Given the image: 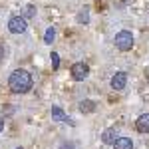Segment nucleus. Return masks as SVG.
I'll return each mask as SVG.
<instances>
[{"label": "nucleus", "mask_w": 149, "mask_h": 149, "mask_svg": "<svg viewBox=\"0 0 149 149\" xmlns=\"http://www.w3.org/2000/svg\"><path fill=\"white\" fill-rule=\"evenodd\" d=\"M32 74L28 70H14L8 78V88L12 93H28L32 90Z\"/></svg>", "instance_id": "f257e3e1"}, {"label": "nucleus", "mask_w": 149, "mask_h": 149, "mask_svg": "<svg viewBox=\"0 0 149 149\" xmlns=\"http://www.w3.org/2000/svg\"><path fill=\"white\" fill-rule=\"evenodd\" d=\"M113 44L119 52H129V50L133 48V34H131L129 30H121V32L115 34Z\"/></svg>", "instance_id": "f03ea898"}, {"label": "nucleus", "mask_w": 149, "mask_h": 149, "mask_svg": "<svg viewBox=\"0 0 149 149\" xmlns=\"http://www.w3.org/2000/svg\"><path fill=\"white\" fill-rule=\"evenodd\" d=\"M70 74L76 81H84L88 76H90V66L84 64V62H76L72 68H70Z\"/></svg>", "instance_id": "7ed1b4c3"}, {"label": "nucleus", "mask_w": 149, "mask_h": 149, "mask_svg": "<svg viewBox=\"0 0 149 149\" xmlns=\"http://www.w3.org/2000/svg\"><path fill=\"white\" fill-rule=\"evenodd\" d=\"M26 28H28V24H26V18H22V16H12L8 20V32L10 34H24Z\"/></svg>", "instance_id": "20e7f679"}, {"label": "nucleus", "mask_w": 149, "mask_h": 149, "mask_svg": "<svg viewBox=\"0 0 149 149\" xmlns=\"http://www.w3.org/2000/svg\"><path fill=\"white\" fill-rule=\"evenodd\" d=\"M109 86H111V90H115V92L125 90V86H127V74H125V72H115L113 76H111V80H109Z\"/></svg>", "instance_id": "39448f33"}, {"label": "nucleus", "mask_w": 149, "mask_h": 149, "mask_svg": "<svg viewBox=\"0 0 149 149\" xmlns=\"http://www.w3.org/2000/svg\"><path fill=\"white\" fill-rule=\"evenodd\" d=\"M52 119L58 121V123H70V125H74V121L68 117V113L60 107V105H52Z\"/></svg>", "instance_id": "423d86ee"}, {"label": "nucleus", "mask_w": 149, "mask_h": 149, "mask_svg": "<svg viewBox=\"0 0 149 149\" xmlns=\"http://www.w3.org/2000/svg\"><path fill=\"white\" fill-rule=\"evenodd\" d=\"M135 129L139 133H149V113H141L135 121Z\"/></svg>", "instance_id": "0eeeda50"}, {"label": "nucleus", "mask_w": 149, "mask_h": 149, "mask_svg": "<svg viewBox=\"0 0 149 149\" xmlns=\"http://www.w3.org/2000/svg\"><path fill=\"white\" fill-rule=\"evenodd\" d=\"M111 145H113V149H133V141L129 137H119L117 135V139H115Z\"/></svg>", "instance_id": "6e6552de"}, {"label": "nucleus", "mask_w": 149, "mask_h": 149, "mask_svg": "<svg viewBox=\"0 0 149 149\" xmlns=\"http://www.w3.org/2000/svg\"><path fill=\"white\" fill-rule=\"evenodd\" d=\"M115 139H117V131H115L113 127H109V129H105L102 133V141L105 143V145H111Z\"/></svg>", "instance_id": "1a4fd4ad"}, {"label": "nucleus", "mask_w": 149, "mask_h": 149, "mask_svg": "<svg viewBox=\"0 0 149 149\" xmlns=\"http://www.w3.org/2000/svg\"><path fill=\"white\" fill-rule=\"evenodd\" d=\"M80 111L81 113H93V111H95V102H93V100H81L80 102Z\"/></svg>", "instance_id": "9d476101"}, {"label": "nucleus", "mask_w": 149, "mask_h": 149, "mask_svg": "<svg viewBox=\"0 0 149 149\" xmlns=\"http://www.w3.org/2000/svg\"><path fill=\"white\" fill-rule=\"evenodd\" d=\"M78 22L80 24H88L90 22V8H88V6L80 10V14H78Z\"/></svg>", "instance_id": "9b49d317"}, {"label": "nucleus", "mask_w": 149, "mask_h": 149, "mask_svg": "<svg viewBox=\"0 0 149 149\" xmlns=\"http://www.w3.org/2000/svg\"><path fill=\"white\" fill-rule=\"evenodd\" d=\"M54 38H56V30H54V26H50L46 30V34H44V42H46V44H52Z\"/></svg>", "instance_id": "f8f14e48"}, {"label": "nucleus", "mask_w": 149, "mask_h": 149, "mask_svg": "<svg viewBox=\"0 0 149 149\" xmlns=\"http://www.w3.org/2000/svg\"><path fill=\"white\" fill-rule=\"evenodd\" d=\"M36 16V6L34 4H28L26 8H24V16L22 18H34Z\"/></svg>", "instance_id": "ddd939ff"}, {"label": "nucleus", "mask_w": 149, "mask_h": 149, "mask_svg": "<svg viewBox=\"0 0 149 149\" xmlns=\"http://www.w3.org/2000/svg\"><path fill=\"white\" fill-rule=\"evenodd\" d=\"M50 58H52V66H54V70H58V68H60V56H58L56 52H52Z\"/></svg>", "instance_id": "4468645a"}, {"label": "nucleus", "mask_w": 149, "mask_h": 149, "mask_svg": "<svg viewBox=\"0 0 149 149\" xmlns=\"http://www.w3.org/2000/svg\"><path fill=\"white\" fill-rule=\"evenodd\" d=\"M60 149H76V145H74L72 141H66V143H62V145H60Z\"/></svg>", "instance_id": "2eb2a0df"}, {"label": "nucleus", "mask_w": 149, "mask_h": 149, "mask_svg": "<svg viewBox=\"0 0 149 149\" xmlns=\"http://www.w3.org/2000/svg\"><path fill=\"white\" fill-rule=\"evenodd\" d=\"M4 123H6V119H4V117H2V115H0V131H2V129H4Z\"/></svg>", "instance_id": "dca6fc26"}, {"label": "nucleus", "mask_w": 149, "mask_h": 149, "mask_svg": "<svg viewBox=\"0 0 149 149\" xmlns=\"http://www.w3.org/2000/svg\"><path fill=\"white\" fill-rule=\"evenodd\" d=\"M2 58H4V46L0 44V60H2Z\"/></svg>", "instance_id": "f3484780"}, {"label": "nucleus", "mask_w": 149, "mask_h": 149, "mask_svg": "<svg viewBox=\"0 0 149 149\" xmlns=\"http://www.w3.org/2000/svg\"><path fill=\"white\" fill-rule=\"evenodd\" d=\"M16 149H22V147H16Z\"/></svg>", "instance_id": "a211bd4d"}]
</instances>
